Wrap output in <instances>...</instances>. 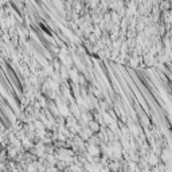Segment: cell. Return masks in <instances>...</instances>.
Returning <instances> with one entry per match:
<instances>
[{"instance_id":"6da1fadb","label":"cell","mask_w":172,"mask_h":172,"mask_svg":"<svg viewBox=\"0 0 172 172\" xmlns=\"http://www.w3.org/2000/svg\"><path fill=\"white\" fill-rule=\"evenodd\" d=\"M90 128H92V131H97V129H98V125H97L96 122H93V121H92V122H90Z\"/></svg>"}]
</instances>
